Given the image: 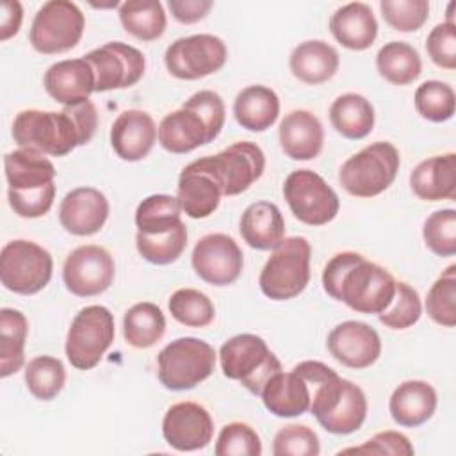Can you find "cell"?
Returning <instances> with one entry per match:
<instances>
[{"label":"cell","mask_w":456,"mask_h":456,"mask_svg":"<svg viewBox=\"0 0 456 456\" xmlns=\"http://www.w3.org/2000/svg\"><path fill=\"white\" fill-rule=\"evenodd\" d=\"M114 274V258L96 244L78 246L66 256L62 265V281L78 297H93L105 292L112 285Z\"/></svg>","instance_id":"9a60e30c"},{"label":"cell","mask_w":456,"mask_h":456,"mask_svg":"<svg viewBox=\"0 0 456 456\" xmlns=\"http://www.w3.org/2000/svg\"><path fill=\"white\" fill-rule=\"evenodd\" d=\"M429 59L444 69H456V25L438 23L426 39Z\"/></svg>","instance_id":"816d5d0a"},{"label":"cell","mask_w":456,"mask_h":456,"mask_svg":"<svg viewBox=\"0 0 456 456\" xmlns=\"http://www.w3.org/2000/svg\"><path fill=\"white\" fill-rule=\"evenodd\" d=\"M422 237L435 255L452 256L456 253V210L442 208L428 216L422 226Z\"/></svg>","instance_id":"f6af8a7d"},{"label":"cell","mask_w":456,"mask_h":456,"mask_svg":"<svg viewBox=\"0 0 456 456\" xmlns=\"http://www.w3.org/2000/svg\"><path fill=\"white\" fill-rule=\"evenodd\" d=\"M64 110L71 116V119L75 121L78 134H80V146L87 144L98 126V110L94 107V103L91 100L77 103V105H69L64 107Z\"/></svg>","instance_id":"db71d44e"},{"label":"cell","mask_w":456,"mask_h":456,"mask_svg":"<svg viewBox=\"0 0 456 456\" xmlns=\"http://www.w3.org/2000/svg\"><path fill=\"white\" fill-rule=\"evenodd\" d=\"M123 28L141 41L159 39L167 25L164 7L159 0H128L119 5Z\"/></svg>","instance_id":"8d00e7d4"},{"label":"cell","mask_w":456,"mask_h":456,"mask_svg":"<svg viewBox=\"0 0 456 456\" xmlns=\"http://www.w3.org/2000/svg\"><path fill=\"white\" fill-rule=\"evenodd\" d=\"M294 370L310 385V411L322 429L333 435H351L362 428L367 417V397L358 385L315 360L299 362Z\"/></svg>","instance_id":"7a4b0ae2"},{"label":"cell","mask_w":456,"mask_h":456,"mask_svg":"<svg viewBox=\"0 0 456 456\" xmlns=\"http://www.w3.org/2000/svg\"><path fill=\"white\" fill-rule=\"evenodd\" d=\"M342 452H358V454H394V456H410L413 454V445L410 438L399 431H381L376 433L370 440L358 447H347Z\"/></svg>","instance_id":"f5cc1de1"},{"label":"cell","mask_w":456,"mask_h":456,"mask_svg":"<svg viewBox=\"0 0 456 456\" xmlns=\"http://www.w3.org/2000/svg\"><path fill=\"white\" fill-rule=\"evenodd\" d=\"M239 230L244 242L260 251L276 249L285 239L283 216L271 201L251 203L240 216Z\"/></svg>","instance_id":"83f0119b"},{"label":"cell","mask_w":456,"mask_h":456,"mask_svg":"<svg viewBox=\"0 0 456 456\" xmlns=\"http://www.w3.org/2000/svg\"><path fill=\"white\" fill-rule=\"evenodd\" d=\"M182 107L196 112L203 119L210 142L221 134L226 119V110L223 98L216 91H198Z\"/></svg>","instance_id":"681fc988"},{"label":"cell","mask_w":456,"mask_h":456,"mask_svg":"<svg viewBox=\"0 0 456 456\" xmlns=\"http://www.w3.org/2000/svg\"><path fill=\"white\" fill-rule=\"evenodd\" d=\"M157 376L164 388L191 390L214 372V347L196 337H182L164 346L157 356Z\"/></svg>","instance_id":"52a82bcc"},{"label":"cell","mask_w":456,"mask_h":456,"mask_svg":"<svg viewBox=\"0 0 456 456\" xmlns=\"http://www.w3.org/2000/svg\"><path fill=\"white\" fill-rule=\"evenodd\" d=\"M228 59L226 45L214 34L178 37L164 53L167 71L180 80H198L219 71Z\"/></svg>","instance_id":"4fadbf2b"},{"label":"cell","mask_w":456,"mask_h":456,"mask_svg":"<svg viewBox=\"0 0 456 456\" xmlns=\"http://www.w3.org/2000/svg\"><path fill=\"white\" fill-rule=\"evenodd\" d=\"M25 383L36 399L52 401L64 388L66 369L55 356H36L25 367Z\"/></svg>","instance_id":"f35d334b"},{"label":"cell","mask_w":456,"mask_h":456,"mask_svg":"<svg viewBox=\"0 0 456 456\" xmlns=\"http://www.w3.org/2000/svg\"><path fill=\"white\" fill-rule=\"evenodd\" d=\"M401 157L387 141H376L351 155L338 171L342 189L356 198H372L387 191L397 176Z\"/></svg>","instance_id":"277c9868"},{"label":"cell","mask_w":456,"mask_h":456,"mask_svg":"<svg viewBox=\"0 0 456 456\" xmlns=\"http://www.w3.org/2000/svg\"><path fill=\"white\" fill-rule=\"evenodd\" d=\"M45 91L64 107L87 102L94 93V71L91 64L82 59H68L52 64L43 77Z\"/></svg>","instance_id":"44dd1931"},{"label":"cell","mask_w":456,"mask_h":456,"mask_svg":"<svg viewBox=\"0 0 456 456\" xmlns=\"http://www.w3.org/2000/svg\"><path fill=\"white\" fill-rule=\"evenodd\" d=\"M338 64V52L321 39L299 43L289 57V68L292 75L308 86H317L333 78Z\"/></svg>","instance_id":"f1b7e54d"},{"label":"cell","mask_w":456,"mask_h":456,"mask_svg":"<svg viewBox=\"0 0 456 456\" xmlns=\"http://www.w3.org/2000/svg\"><path fill=\"white\" fill-rule=\"evenodd\" d=\"M436 403V392L428 381L408 379L394 388L388 410L395 424L403 428H419L433 417Z\"/></svg>","instance_id":"d4e9b609"},{"label":"cell","mask_w":456,"mask_h":456,"mask_svg":"<svg viewBox=\"0 0 456 456\" xmlns=\"http://www.w3.org/2000/svg\"><path fill=\"white\" fill-rule=\"evenodd\" d=\"M214 422L205 406L182 401L167 408L162 419V436L176 451L189 452L210 444Z\"/></svg>","instance_id":"e0dca14e"},{"label":"cell","mask_w":456,"mask_h":456,"mask_svg":"<svg viewBox=\"0 0 456 456\" xmlns=\"http://www.w3.org/2000/svg\"><path fill=\"white\" fill-rule=\"evenodd\" d=\"M330 30L344 48L362 52L376 41L378 21L370 5L351 2L331 14Z\"/></svg>","instance_id":"484cf974"},{"label":"cell","mask_w":456,"mask_h":456,"mask_svg":"<svg viewBox=\"0 0 456 456\" xmlns=\"http://www.w3.org/2000/svg\"><path fill=\"white\" fill-rule=\"evenodd\" d=\"M4 169L9 189L28 191L48 185L55 178V166L39 151L20 148L4 157Z\"/></svg>","instance_id":"1f68e13d"},{"label":"cell","mask_w":456,"mask_h":456,"mask_svg":"<svg viewBox=\"0 0 456 456\" xmlns=\"http://www.w3.org/2000/svg\"><path fill=\"white\" fill-rule=\"evenodd\" d=\"M426 312L440 326L456 324V265H449L431 285L426 296Z\"/></svg>","instance_id":"7bdbcfd3"},{"label":"cell","mask_w":456,"mask_h":456,"mask_svg":"<svg viewBox=\"0 0 456 456\" xmlns=\"http://www.w3.org/2000/svg\"><path fill=\"white\" fill-rule=\"evenodd\" d=\"M157 139L166 151L176 155L189 153L210 142L203 119L183 107L162 118L157 128Z\"/></svg>","instance_id":"f546056e"},{"label":"cell","mask_w":456,"mask_h":456,"mask_svg":"<svg viewBox=\"0 0 456 456\" xmlns=\"http://www.w3.org/2000/svg\"><path fill=\"white\" fill-rule=\"evenodd\" d=\"M233 116L249 132H265L280 116V98L267 86H248L235 96Z\"/></svg>","instance_id":"4dcf8cb0"},{"label":"cell","mask_w":456,"mask_h":456,"mask_svg":"<svg viewBox=\"0 0 456 456\" xmlns=\"http://www.w3.org/2000/svg\"><path fill=\"white\" fill-rule=\"evenodd\" d=\"M322 287L328 296L346 303L360 314H381L395 292L394 276L360 253L333 255L322 271Z\"/></svg>","instance_id":"6da1fadb"},{"label":"cell","mask_w":456,"mask_h":456,"mask_svg":"<svg viewBox=\"0 0 456 456\" xmlns=\"http://www.w3.org/2000/svg\"><path fill=\"white\" fill-rule=\"evenodd\" d=\"M422 315V303L419 292L406 281H395V292L390 305L378 314L381 324L390 330L411 328Z\"/></svg>","instance_id":"ee69618b"},{"label":"cell","mask_w":456,"mask_h":456,"mask_svg":"<svg viewBox=\"0 0 456 456\" xmlns=\"http://www.w3.org/2000/svg\"><path fill=\"white\" fill-rule=\"evenodd\" d=\"M312 246L305 237H287L262 267L258 285L264 296L287 301L299 296L310 281Z\"/></svg>","instance_id":"8992f818"},{"label":"cell","mask_w":456,"mask_h":456,"mask_svg":"<svg viewBox=\"0 0 456 456\" xmlns=\"http://www.w3.org/2000/svg\"><path fill=\"white\" fill-rule=\"evenodd\" d=\"M379 9L383 20L399 32L419 30L429 16L428 0H381Z\"/></svg>","instance_id":"7dc6e473"},{"label":"cell","mask_w":456,"mask_h":456,"mask_svg":"<svg viewBox=\"0 0 456 456\" xmlns=\"http://www.w3.org/2000/svg\"><path fill=\"white\" fill-rule=\"evenodd\" d=\"M9 205L18 214L20 217L25 219H36L45 216L55 200V182L37 187V189H28V191H12L9 189L7 192Z\"/></svg>","instance_id":"f907efd6"},{"label":"cell","mask_w":456,"mask_h":456,"mask_svg":"<svg viewBox=\"0 0 456 456\" xmlns=\"http://www.w3.org/2000/svg\"><path fill=\"white\" fill-rule=\"evenodd\" d=\"M84 27L86 18L77 4L69 0H50L36 12L28 39L39 53H62L78 45Z\"/></svg>","instance_id":"8fae6325"},{"label":"cell","mask_w":456,"mask_h":456,"mask_svg":"<svg viewBox=\"0 0 456 456\" xmlns=\"http://www.w3.org/2000/svg\"><path fill=\"white\" fill-rule=\"evenodd\" d=\"M166 333V317L151 301H141L130 306L123 317V337L135 349L155 346Z\"/></svg>","instance_id":"836d02e7"},{"label":"cell","mask_w":456,"mask_h":456,"mask_svg":"<svg viewBox=\"0 0 456 456\" xmlns=\"http://www.w3.org/2000/svg\"><path fill=\"white\" fill-rule=\"evenodd\" d=\"M328 351L349 369H367L381 354V338L378 331L362 321H344L328 335Z\"/></svg>","instance_id":"ac0fdd59"},{"label":"cell","mask_w":456,"mask_h":456,"mask_svg":"<svg viewBox=\"0 0 456 456\" xmlns=\"http://www.w3.org/2000/svg\"><path fill=\"white\" fill-rule=\"evenodd\" d=\"M194 273L210 285L233 283L244 267L239 244L226 233H208L201 237L191 255Z\"/></svg>","instance_id":"2e32d148"},{"label":"cell","mask_w":456,"mask_h":456,"mask_svg":"<svg viewBox=\"0 0 456 456\" xmlns=\"http://www.w3.org/2000/svg\"><path fill=\"white\" fill-rule=\"evenodd\" d=\"M52 255L32 240L16 239L2 248L0 280L2 285L14 294H37L52 280Z\"/></svg>","instance_id":"30bf717a"},{"label":"cell","mask_w":456,"mask_h":456,"mask_svg":"<svg viewBox=\"0 0 456 456\" xmlns=\"http://www.w3.org/2000/svg\"><path fill=\"white\" fill-rule=\"evenodd\" d=\"M109 217V200L94 187L69 191L59 205V221L68 233L87 237L100 232Z\"/></svg>","instance_id":"d6986e66"},{"label":"cell","mask_w":456,"mask_h":456,"mask_svg":"<svg viewBox=\"0 0 456 456\" xmlns=\"http://www.w3.org/2000/svg\"><path fill=\"white\" fill-rule=\"evenodd\" d=\"M283 198L305 224L322 226L335 219L340 208L337 192L312 169H296L283 182Z\"/></svg>","instance_id":"7c38bea8"},{"label":"cell","mask_w":456,"mask_h":456,"mask_svg":"<svg viewBox=\"0 0 456 456\" xmlns=\"http://www.w3.org/2000/svg\"><path fill=\"white\" fill-rule=\"evenodd\" d=\"M219 363L228 379L239 381L253 395H260L267 379L281 370L280 360L265 340L253 333L228 338L219 349Z\"/></svg>","instance_id":"5b68a950"},{"label":"cell","mask_w":456,"mask_h":456,"mask_svg":"<svg viewBox=\"0 0 456 456\" xmlns=\"http://www.w3.org/2000/svg\"><path fill=\"white\" fill-rule=\"evenodd\" d=\"M12 139L20 148H30L43 155L64 157L80 146V134L71 116L62 109H27L12 121Z\"/></svg>","instance_id":"3957f363"},{"label":"cell","mask_w":456,"mask_h":456,"mask_svg":"<svg viewBox=\"0 0 456 456\" xmlns=\"http://www.w3.org/2000/svg\"><path fill=\"white\" fill-rule=\"evenodd\" d=\"M319 452V436L312 428L305 424H289L274 435V456H317Z\"/></svg>","instance_id":"c3c4849f"},{"label":"cell","mask_w":456,"mask_h":456,"mask_svg":"<svg viewBox=\"0 0 456 456\" xmlns=\"http://www.w3.org/2000/svg\"><path fill=\"white\" fill-rule=\"evenodd\" d=\"M23 20L21 4L16 0L2 2V21H0V39L7 41L18 34Z\"/></svg>","instance_id":"9f6ffc18"},{"label":"cell","mask_w":456,"mask_h":456,"mask_svg":"<svg viewBox=\"0 0 456 456\" xmlns=\"http://www.w3.org/2000/svg\"><path fill=\"white\" fill-rule=\"evenodd\" d=\"M28 333L27 317L14 308L0 310V376L9 378L25 362V340Z\"/></svg>","instance_id":"e575fe53"},{"label":"cell","mask_w":456,"mask_h":456,"mask_svg":"<svg viewBox=\"0 0 456 456\" xmlns=\"http://www.w3.org/2000/svg\"><path fill=\"white\" fill-rule=\"evenodd\" d=\"M114 315L107 306H84L71 321L66 335V358L78 370L96 367L114 342Z\"/></svg>","instance_id":"ba28073f"},{"label":"cell","mask_w":456,"mask_h":456,"mask_svg":"<svg viewBox=\"0 0 456 456\" xmlns=\"http://www.w3.org/2000/svg\"><path fill=\"white\" fill-rule=\"evenodd\" d=\"M374 119L372 103L358 93L340 94L330 107V121L346 139L358 141L367 137L374 128Z\"/></svg>","instance_id":"d6a6232c"},{"label":"cell","mask_w":456,"mask_h":456,"mask_svg":"<svg viewBox=\"0 0 456 456\" xmlns=\"http://www.w3.org/2000/svg\"><path fill=\"white\" fill-rule=\"evenodd\" d=\"M135 246L139 255L155 265H167L176 262L187 246V226L180 223L176 228L155 235L137 232Z\"/></svg>","instance_id":"ab89813d"},{"label":"cell","mask_w":456,"mask_h":456,"mask_svg":"<svg viewBox=\"0 0 456 456\" xmlns=\"http://www.w3.org/2000/svg\"><path fill=\"white\" fill-rule=\"evenodd\" d=\"M182 207L178 198L169 194H151L144 198L135 210L137 232L146 235H155L176 228L180 223Z\"/></svg>","instance_id":"74e56055"},{"label":"cell","mask_w":456,"mask_h":456,"mask_svg":"<svg viewBox=\"0 0 456 456\" xmlns=\"http://www.w3.org/2000/svg\"><path fill=\"white\" fill-rule=\"evenodd\" d=\"M84 59L94 71L96 93L132 87L142 78L146 68L144 55L135 46L121 41L105 43L86 53Z\"/></svg>","instance_id":"5bb4252c"},{"label":"cell","mask_w":456,"mask_h":456,"mask_svg":"<svg viewBox=\"0 0 456 456\" xmlns=\"http://www.w3.org/2000/svg\"><path fill=\"white\" fill-rule=\"evenodd\" d=\"M413 103L420 118L433 123H444L454 116L456 96L449 84L442 80H426L417 87Z\"/></svg>","instance_id":"b9f144b4"},{"label":"cell","mask_w":456,"mask_h":456,"mask_svg":"<svg viewBox=\"0 0 456 456\" xmlns=\"http://www.w3.org/2000/svg\"><path fill=\"white\" fill-rule=\"evenodd\" d=\"M167 7L176 21L191 25V23L201 21L214 7V2H210V0H169Z\"/></svg>","instance_id":"11a10c76"},{"label":"cell","mask_w":456,"mask_h":456,"mask_svg":"<svg viewBox=\"0 0 456 456\" xmlns=\"http://www.w3.org/2000/svg\"><path fill=\"white\" fill-rule=\"evenodd\" d=\"M214 452L217 456H260L258 433L246 422H230L219 431Z\"/></svg>","instance_id":"bcb514c9"},{"label":"cell","mask_w":456,"mask_h":456,"mask_svg":"<svg viewBox=\"0 0 456 456\" xmlns=\"http://www.w3.org/2000/svg\"><path fill=\"white\" fill-rule=\"evenodd\" d=\"M192 164L208 173L223 196H237L248 191L265 169V155L256 142L239 141L217 155L201 157Z\"/></svg>","instance_id":"9c48e42d"},{"label":"cell","mask_w":456,"mask_h":456,"mask_svg":"<svg viewBox=\"0 0 456 456\" xmlns=\"http://www.w3.org/2000/svg\"><path fill=\"white\" fill-rule=\"evenodd\" d=\"M221 189L216 180L196 167L192 162L187 164L178 176L176 198L185 212L192 219H205L212 216L221 203Z\"/></svg>","instance_id":"4316f807"},{"label":"cell","mask_w":456,"mask_h":456,"mask_svg":"<svg viewBox=\"0 0 456 456\" xmlns=\"http://www.w3.org/2000/svg\"><path fill=\"white\" fill-rule=\"evenodd\" d=\"M157 141L153 118L139 109L123 110L110 126V144L114 153L126 162L142 160Z\"/></svg>","instance_id":"ffe728a7"},{"label":"cell","mask_w":456,"mask_h":456,"mask_svg":"<svg viewBox=\"0 0 456 456\" xmlns=\"http://www.w3.org/2000/svg\"><path fill=\"white\" fill-rule=\"evenodd\" d=\"M278 141L283 153L292 160L315 159L324 144V128L319 118L305 109L285 114L278 128Z\"/></svg>","instance_id":"7402d4cb"},{"label":"cell","mask_w":456,"mask_h":456,"mask_svg":"<svg viewBox=\"0 0 456 456\" xmlns=\"http://www.w3.org/2000/svg\"><path fill=\"white\" fill-rule=\"evenodd\" d=\"M169 314L175 321L189 328H205L216 317L210 297L196 289H178L169 297Z\"/></svg>","instance_id":"60d3db41"},{"label":"cell","mask_w":456,"mask_h":456,"mask_svg":"<svg viewBox=\"0 0 456 456\" xmlns=\"http://www.w3.org/2000/svg\"><path fill=\"white\" fill-rule=\"evenodd\" d=\"M378 73L394 86H408L415 82L422 71L419 52L404 41L385 43L376 55Z\"/></svg>","instance_id":"d590c367"},{"label":"cell","mask_w":456,"mask_h":456,"mask_svg":"<svg viewBox=\"0 0 456 456\" xmlns=\"http://www.w3.org/2000/svg\"><path fill=\"white\" fill-rule=\"evenodd\" d=\"M264 406L276 417L292 419L310 410L312 390L308 381L297 372H276L267 379L260 392Z\"/></svg>","instance_id":"603a6c76"},{"label":"cell","mask_w":456,"mask_h":456,"mask_svg":"<svg viewBox=\"0 0 456 456\" xmlns=\"http://www.w3.org/2000/svg\"><path fill=\"white\" fill-rule=\"evenodd\" d=\"M410 187L419 200L442 201L456 198V155H435L413 167Z\"/></svg>","instance_id":"cb8c5ba5"}]
</instances>
